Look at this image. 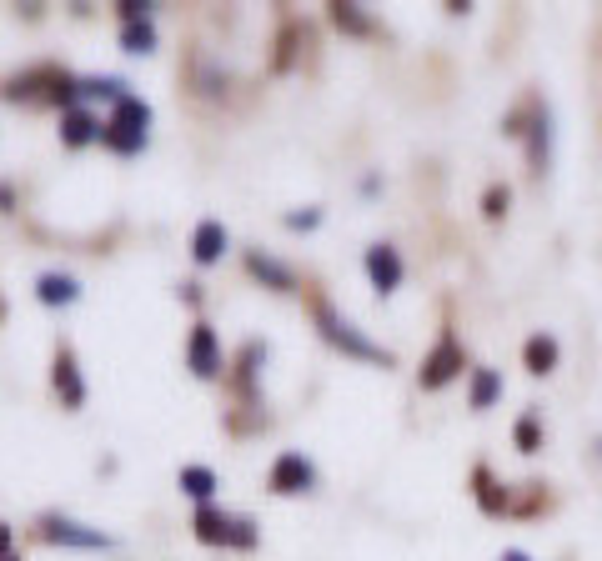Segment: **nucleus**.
Returning <instances> with one entry per match:
<instances>
[{
  "label": "nucleus",
  "instance_id": "nucleus-24",
  "mask_svg": "<svg viewBox=\"0 0 602 561\" xmlns=\"http://www.w3.org/2000/svg\"><path fill=\"white\" fill-rule=\"evenodd\" d=\"M597 451H602V441H597Z\"/></svg>",
  "mask_w": 602,
  "mask_h": 561
},
{
  "label": "nucleus",
  "instance_id": "nucleus-13",
  "mask_svg": "<svg viewBox=\"0 0 602 561\" xmlns=\"http://www.w3.org/2000/svg\"><path fill=\"white\" fill-rule=\"evenodd\" d=\"M497 391H502V376H497L492 366H477V371H472V406L487 411V406L497 401Z\"/></svg>",
  "mask_w": 602,
  "mask_h": 561
},
{
  "label": "nucleus",
  "instance_id": "nucleus-5",
  "mask_svg": "<svg viewBox=\"0 0 602 561\" xmlns=\"http://www.w3.org/2000/svg\"><path fill=\"white\" fill-rule=\"evenodd\" d=\"M186 361H191V371L196 376H221V346H216V331L211 326H196L191 331V341H186Z\"/></svg>",
  "mask_w": 602,
  "mask_h": 561
},
{
  "label": "nucleus",
  "instance_id": "nucleus-7",
  "mask_svg": "<svg viewBox=\"0 0 602 561\" xmlns=\"http://www.w3.org/2000/svg\"><path fill=\"white\" fill-rule=\"evenodd\" d=\"M221 251H226V226H221V221H201L196 236H191V256H196V266L221 261Z\"/></svg>",
  "mask_w": 602,
  "mask_h": 561
},
{
  "label": "nucleus",
  "instance_id": "nucleus-25",
  "mask_svg": "<svg viewBox=\"0 0 602 561\" xmlns=\"http://www.w3.org/2000/svg\"><path fill=\"white\" fill-rule=\"evenodd\" d=\"M6 561H11V556H6Z\"/></svg>",
  "mask_w": 602,
  "mask_h": 561
},
{
  "label": "nucleus",
  "instance_id": "nucleus-12",
  "mask_svg": "<svg viewBox=\"0 0 602 561\" xmlns=\"http://www.w3.org/2000/svg\"><path fill=\"white\" fill-rule=\"evenodd\" d=\"M36 296H41L46 306H71V301L81 296V286H76V276L51 271V276H41V281H36Z\"/></svg>",
  "mask_w": 602,
  "mask_h": 561
},
{
  "label": "nucleus",
  "instance_id": "nucleus-8",
  "mask_svg": "<svg viewBox=\"0 0 602 561\" xmlns=\"http://www.w3.org/2000/svg\"><path fill=\"white\" fill-rule=\"evenodd\" d=\"M56 391H61V401H66L71 411H81V401H86V381H81V371H76V356H71V351H61V356H56Z\"/></svg>",
  "mask_w": 602,
  "mask_h": 561
},
{
  "label": "nucleus",
  "instance_id": "nucleus-18",
  "mask_svg": "<svg viewBox=\"0 0 602 561\" xmlns=\"http://www.w3.org/2000/svg\"><path fill=\"white\" fill-rule=\"evenodd\" d=\"M517 446H522V451H537V421H532V416L517 421Z\"/></svg>",
  "mask_w": 602,
  "mask_h": 561
},
{
  "label": "nucleus",
  "instance_id": "nucleus-6",
  "mask_svg": "<svg viewBox=\"0 0 602 561\" xmlns=\"http://www.w3.org/2000/svg\"><path fill=\"white\" fill-rule=\"evenodd\" d=\"M457 371H462V346L447 336V341H442V346L422 361V386H427V391H437V386H447Z\"/></svg>",
  "mask_w": 602,
  "mask_h": 561
},
{
  "label": "nucleus",
  "instance_id": "nucleus-2",
  "mask_svg": "<svg viewBox=\"0 0 602 561\" xmlns=\"http://www.w3.org/2000/svg\"><path fill=\"white\" fill-rule=\"evenodd\" d=\"M317 321H322V336H327L332 346H342L347 356H362V361H392V356H387L382 346H372V341H367V336H362V331H357L352 321H342V316H332L327 306L317 311Z\"/></svg>",
  "mask_w": 602,
  "mask_h": 561
},
{
  "label": "nucleus",
  "instance_id": "nucleus-10",
  "mask_svg": "<svg viewBox=\"0 0 602 561\" xmlns=\"http://www.w3.org/2000/svg\"><path fill=\"white\" fill-rule=\"evenodd\" d=\"M61 141H66V146H86V141H101V121H96L91 111L71 106V111L61 116Z\"/></svg>",
  "mask_w": 602,
  "mask_h": 561
},
{
  "label": "nucleus",
  "instance_id": "nucleus-11",
  "mask_svg": "<svg viewBox=\"0 0 602 561\" xmlns=\"http://www.w3.org/2000/svg\"><path fill=\"white\" fill-rule=\"evenodd\" d=\"M46 536H51V541H66V546H111L106 531H86L81 521H61V516L46 521Z\"/></svg>",
  "mask_w": 602,
  "mask_h": 561
},
{
  "label": "nucleus",
  "instance_id": "nucleus-4",
  "mask_svg": "<svg viewBox=\"0 0 602 561\" xmlns=\"http://www.w3.org/2000/svg\"><path fill=\"white\" fill-rule=\"evenodd\" d=\"M367 276H372V286H377V296H392L397 286H402V256H397V246H372L367 251Z\"/></svg>",
  "mask_w": 602,
  "mask_h": 561
},
{
  "label": "nucleus",
  "instance_id": "nucleus-16",
  "mask_svg": "<svg viewBox=\"0 0 602 561\" xmlns=\"http://www.w3.org/2000/svg\"><path fill=\"white\" fill-rule=\"evenodd\" d=\"M246 266H251V271H256L261 281H271V291H291V271H286V266H276L271 256H261V251H256V256H251Z\"/></svg>",
  "mask_w": 602,
  "mask_h": 561
},
{
  "label": "nucleus",
  "instance_id": "nucleus-22",
  "mask_svg": "<svg viewBox=\"0 0 602 561\" xmlns=\"http://www.w3.org/2000/svg\"><path fill=\"white\" fill-rule=\"evenodd\" d=\"M6 556H11V526L0 521V561H6Z\"/></svg>",
  "mask_w": 602,
  "mask_h": 561
},
{
  "label": "nucleus",
  "instance_id": "nucleus-15",
  "mask_svg": "<svg viewBox=\"0 0 602 561\" xmlns=\"http://www.w3.org/2000/svg\"><path fill=\"white\" fill-rule=\"evenodd\" d=\"M552 366H557V341H552V336H532V341H527V371L547 376Z\"/></svg>",
  "mask_w": 602,
  "mask_h": 561
},
{
  "label": "nucleus",
  "instance_id": "nucleus-1",
  "mask_svg": "<svg viewBox=\"0 0 602 561\" xmlns=\"http://www.w3.org/2000/svg\"><path fill=\"white\" fill-rule=\"evenodd\" d=\"M146 126H151V106L136 101V96H126V101H116L111 121L101 126V146L121 151V156H136L146 146Z\"/></svg>",
  "mask_w": 602,
  "mask_h": 561
},
{
  "label": "nucleus",
  "instance_id": "nucleus-17",
  "mask_svg": "<svg viewBox=\"0 0 602 561\" xmlns=\"http://www.w3.org/2000/svg\"><path fill=\"white\" fill-rule=\"evenodd\" d=\"M151 41H156V36H151L146 21H141V26H126V51H151Z\"/></svg>",
  "mask_w": 602,
  "mask_h": 561
},
{
  "label": "nucleus",
  "instance_id": "nucleus-21",
  "mask_svg": "<svg viewBox=\"0 0 602 561\" xmlns=\"http://www.w3.org/2000/svg\"><path fill=\"white\" fill-rule=\"evenodd\" d=\"M337 21H342V26H352V31H362V26H367L357 11H342V6H337Z\"/></svg>",
  "mask_w": 602,
  "mask_h": 561
},
{
  "label": "nucleus",
  "instance_id": "nucleus-20",
  "mask_svg": "<svg viewBox=\"0 0 602 561\" xmlns=\"http://www.w3.org/2000/svg\"><path fill=\"white\" fill-rule=\"evenodd\" d=\"M507 211V191H487V216H502Z\"/></svg>",
  "mask_w": 602,
  "mask_h": 561
},
{
  "label": "nucleus",
  "instance_id": "nucleus-23",
  "mask_svg": "<svg viewBox=\"0 0 602 561\" xmlns=\"http://www.w3.org/2000/svg\"><path fill=\"white\" fill-rule=\"evenodd\" d=\"M502 561H532L527 551H502Z\"/></svg>",
  "mask_w": 602,
  "mask_h": 561
},
{
  "label": "nucleus",
  "instance_id": "nucleus-3",
  "mask_svg": "<svg viewBox=\"0 0 602 561\" xmlns=\"http://www.w3.org/2000/svg\"><path fill=\"white\" fill-rule=\"evenodd\" d=\"M312 481H317V471H312V461L301 456V451H281V456L271 461V491H276V496L312 491Z\"/></svg>",
  "mask_w": 602,
  "mask_h": 561
},
{
  "label": "nucleus",
  "instance_id": "nucleus-19",
  "mask_svg": "<svg viewBox=\"0 0 602 561\" xmlns=\"http://www.w3.org/2000/svg\"><path fill=\"white\" fill-rule=\"evenodd\" d=\"M317 221H322V211H307V216L296 211V216H286V226H291V231H307V226H317Z\"/></svg>",
  "mask_w": 602,
  "mask_h": 561
},
{
  "label": "nucleus",
  "instance_id": "nucleus-9",
  "mask_svg": "<svg viewBox=\"0 0 602 561\" xmlns=\"http://www.w3.org/2000/svg\"><path fill=\"white\" fill-rule=\"evenodd\" d=\"M231 531H236V516L211 511V506L196 511V541H206V546H231Z\"/></svg>",
  "mask_w": 602,
  "mask_h": 561
},
{
  "label": "nucleus",
  "instance_id": "nucleus-14",
  "mask_svg": "<svg viewBox=\"0 0 602 561\" xmlns=\"http://www.w3.org/2000/svg\"><path fill=\"white\" fill-rule=\"evenodd\" d=\"M181 491L196 496V501H211V491H216V471H211V466H181Z\"/></svg>",
  "mask_w": 602,
  "mask_h": 561
}]
</instances>
